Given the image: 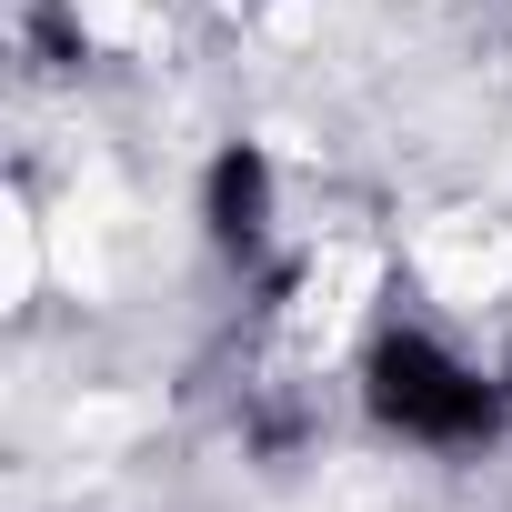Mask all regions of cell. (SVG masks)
I'll list each match as a JSON object with an SVG mask.
<instances>
[{
	"instance_id": "6da1fadb",
	"label": "cell",
	"mask_w": 512,
	"mask_h": 512,
	"mask_svg": "<svg viewBox=\"0 0 512 512\" xmlns=\"http://www.w3.org/2000/svg\"><path fill=\"white\" fill-rule=\"evenodd\" d=\"M372 412L392 432H412V442H492L502 432V392L482 372H462L422 332H382L372 342Z\"/></svg>"
},
{
	"instance_id": "7a4b0ae2",
	"label": "cell",
	"mask_w": 512,
	"mask_h": 512,
	"mask_svg": "<svg viewBox=\"0 0 512 512\" xmlns=\"http://www.w3.org/2000/svg\"><path fill=\"white\" fill-rule=\"evenodd\" d=\"M262 211H272V161L241 141V151L211 161V241L221 251H251V241H262Z\"/></svg>"
}]
</instances>
